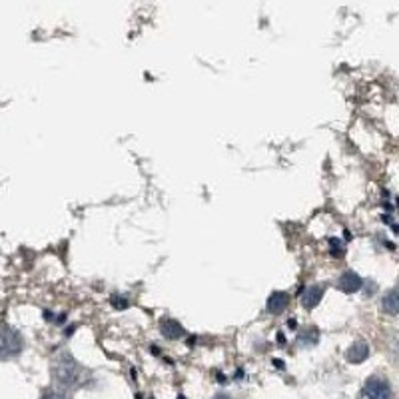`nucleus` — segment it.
<instances>
[{
    "mask_svg": "<svg viewBox=\"0 0 399 399\" xmlns=\"http://www.w3.org/2000/svg\"><path fill=\"white\" fill-rule=\"evenodd\" d=\"M52 376H55V379L62 388L68 389L84 388L86 383L92 381V373H90L84 366H80L68 352L60 354V356L55 359Z\"/></svg>",
    "mask_w": 399,
    "mask_h": 399,
    "instance_id": "obj_1",
    "label": "nucleus"
},
{
    "mask_svg": "<svg viewBox=\"0 0 399 399\" xmlns=\"http://www.w3.org/2000/svg\"><path fill=\"white\" fill-rule=\"evenodd\" d=\"M22 337L11 325H0V361L16 357L22 352Z\"/></svg>",
    "mask_w": 399,
    "mask_h": 399,
    "instance_id": "obj_2",
    "label": "nucleus"
},
{
    "mask_svg": "<svg viewBox=\"0 0 399 399\" xmlns=\"http://www.w3.org/2000/svg\"><path fill=\"white\" fill-rule=\"evenodd\" d=\"M361 399H391V388L388 379L369 378L361 389Z\"/></svg>",
    "mask_w": 399,
    "mask_h": 399,
    "instance_id": "obj_3",
    "label": "nucleus"
},
{
    "mask_svg": "<svg viewBox=\"0 0 399 399\" xmlns=\"http://www.w3.org/2000/svg\"><path fill=\"white\" fill-rule=\"evenodd\" d=\"M361 286H364V280H361V276L354 270H345L342 276H339V280H337V288L345 293H354V291L361 290Z\"/></svg>",
    "mask_w": 399,
    "mask_h": 399,
    "instance_id": "obj_4",
    "label": "nucleus"
},
{
    "mask_svg": "<svg viewBox=\"0 0 399 399\" xmlns=\"http://www.w3.org/2000/svg\"><path fill=\"white\" fill-rule=\"evenodd\" d=\"M324 291H325V286L324 283H313L310 288H305L302 293V305L305 310H313L317 303L322 302V298H324Z\"/></svg>",
    "mask_w": 399,
    "mask_h": 399,
    "instance_id": "obj_5",
    "label": "nucleus"
},
{
    "mask_svg": "<svg viewBox=\"0 0 399 399\" xmlns=\"http://www.w3.org/2000/svg\"><path fill=\"white\" fill-rule=\"evenodd\" d=\"M160 332H162L166 339H180L182 335H186L182 324L178 320H172V317H162L160 320Z\"/></svg>",
    "mask_w": 399,
    "mask_h": 399,
    "instance_id": "obj_6",
    "label": "nucleus"
},
{
    "mask_svg": "<svg viewBox=\"0 0 399 399\" xmlns=\"http://www.w3.org/2000/svg\"><path fill=\"white\" fill-rule=\"evenodd\" d=\"M290 303V293L286 291H271V296L268 298V312L271 315H280Z\"/></svg>",
    "mask_w": 399,
    "mask_h": 399,
    "instance_id": "obj_7",
    "label": "nucleus"
},
{
    "mask_svg": "<svg viewBox=\"0 0 399 399\" xmlns=\"http://www.w3.org/2000/svg\"><path fill=\"white\" fill-rule=\"evenodd\" d=\"M367 356H369V345L366 342H357L354 344L349 349H347V361H352V364H361V361H366Z\"/></svg>",
    "mask_w": 399,
    "mask_h": 399,
    "instance_id": "obj_8",
    "label": "nucleus"
},
{
    "mask_svg": "<svg viewBox=\"0 0 399 399\" xmlns=\"http://www.w3.org/2000/svg\"><path fill=\"white\" fill-rule=\"evenodd\" d=\"M381 310L389 315H398V310H399V302H398V290L395 288H391L388 293H383V298H381Z\"/></svg>",
    "mask_w": 399,
    "mask_h": 399,
    "instance_id": "obj_9",
    "label": "nucleus"
},
{
    "mask_svg": "<svg viewBox=\"0 0 399 399\" xmlns=\"http://www.w3.org/2000/svg\"><path fill=\"white\" fill-rule=\"evenodd\" d=\"M327 244H330V252H332V256L334 258H342L344 256V244H342V240L339 237H330L327 240Z\"/></svg>",
    "mask_w": 399,
    "mask_h": 399,
    "instance_id": "obj_10",
    "label": "nucleus"
},
{
    "mask_svg": "<svg viewBox=\"0 0 399 399\" xmlns=\"http://www.w3.org/2000/svg\"><path fill=\"white\" fill-rule=\"evenodd\" d=\"M110 302H112L114 308H118V310H124V308H128L130 305V300L122 298V296H112V298H110Z\"/></svg>",
    "mask_w": 399,
    "mask_h": 399,
    "instance_id": "obj_11",
    "label": "nucleus"
},
{
    "mask_svg": "<svg viewBox=\"0 0 399 399\" xmlns=\"http://www.w3.org/2000/svg\"><path fill=\"white\" fill-rule=\"evenodd\" d=\"M43 399H70V398L64 395V393H58V391H48V393H44Z\"/></svg>",
    "mask_w": 399,
    "mask_h": 399,
    "instance_id": "obj_12",
    "label": "nucleus"
},
{
    "mask_svg": "<svg viewBox=\"0 0 399 399\" xmlns=\"http://www.w3.org/2000/svg\"><path fill=\"white\" fill-rule=\"evenodd\" d=\"M214 399H230V398H226V395H216Z\"/></svg>",
    "mask_w": 399,
    "mask_h": 399,
    "instance_id": "obj_13",
    "label": "nucleus"
}]
</instances>
